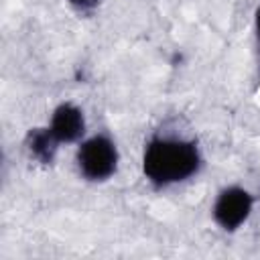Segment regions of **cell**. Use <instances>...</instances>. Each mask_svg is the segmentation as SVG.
Instances as JSON below:
<instances>
[{
	"mask_svg": "<svg viewBox=\"0 0 260 260\" xmlns=\"http://www.w3.org/2000/svg\"><path fill=\"white\" fill-rule=\"evenodd\" d=\"M57 144L59 142L49 132V128H39L28 134V148H30L32 156H37L41 162H51V158L57 150Z\"/></svg>",
	"mask_w": 260,
	"mask_h": 260,
	"instance_id": "5",
	"label": "cell"
},
{
	"mask_svg": "<svg viewBox=\"0 0 260 260\" xmlns=\"http://www.w3.org/2000/svg\"><path fill=\"white\" fill-rule=\"evenodd\" d=\"M201 156L191 140L152 138L142 156V171L154 185H173L189 179L199 171Z\"/></svg>",
	"mask_w": 260,
	"mask_h": 260,
	"instance_id": "1",
	"label": "cell"
},
{
	"mask_svg": "<svg viewBox=\"0 0 260 260\" xmlns=\"http://www.w3.org/2000/svg\"><path fill=\"white\" fill-rule=\"evenodd\" d=\"M73 6H77V8H93L100 0H69Z\"/></svg>",
	"mask_w": 260,
	"mask_h": 260,
	"instance_id": "6",
	"label": "cell"
},
{
	"mask_svg": "<svg viewBox=\"0 0 260 260\" xmlns=\"http://www.w3.org/2000/svg\"><path fill=\"white\" fill-rule=\"evenodd\" d=\"M49 132L55 136L57 142H75L85 132V118L83 112L73 104H61L49 124Z\"/></svg>",
	"mask_w": 260,
	"mask_h": 260,
	"instance_id": "4",
	"label": "cell"
},
{
	"mask_svg": "<svg viewBox=\"0 0 260 260\" xmlns=\"http://www.w3.org/2000/svg\"><path fill=\"white\" fill-rule=\"evenodd\" d=\"M77 167L85 179L106 181L108 177L114 175V171L118 167L116 144L104 134L87 138L77 150Z\"/></svg>",
	"mask_w": 260,
	"mask_h": 260,
	"instance_id": "2",
	"label": "cell"
},
{
	"mask_svg": "<svg viewBox=\"0 0 260 260\" xmlns=\"http://www.w3.org/2000/svg\"><path fill=\"white\" fill-rule=\"evenodd\" d=\"M256 32H258V41H260V6L256 10Z\"/></svg>",
	"mask_w": 260,
	"mask_h": 260,
	"instance_id": "7",
	"label": "cell"
},
{
	"mask_svg": "<svg viewBox=\"0 0 260 260\" xmlns=\"http://www.w3.org/2000/svg\"><path fill=\"white\" fill-rule=\"evenodd\" d=\"M250 211H252V197L242 187L223 189L213 203V217L228 232L238 230L248 219Z\"/></svg>",
	"mask_w": 260,
	"mask_h": 260,
	"instance_id": "3",
	"label": "cell"
}]
</instances>
